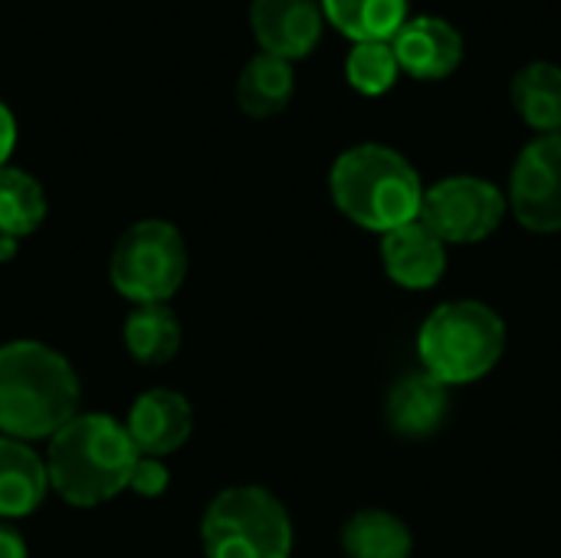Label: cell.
Listing matches in <instances>:
<instances>
[{
  "instance_id": "18",
  "label": "cell",
  "mask_w": 561,
  "mask_h": 558,
  "mask_svg": "<svg viewBox=\"0 0 561 558\" xmlns=\"http://www.w3.org/2000/svg\"><path fill=\"white\" fill-rule=\"evenodd\" d=\"M342 553L348 558H411L414 536L401 516L388 510H362L342 529Z\"/></svg>"
},
{
  "instance_id": "10",
  "label": "cell",
  "mask_w": 561,
  "mask_h": 558,
  "mask_svg": "<svg viewBox=\"0 0 561 558\" xmlns=\"http://www.w3.org/2000/svg\"><path fill=\"white\" fill-rule=\"evenodd\" d=\"M322 3L319 0H253L250 23L263 53L279 59L309 56L322 36Z\"/></svg>"
},
{
  "instance_id": "24",
  "label": "cell",
  "mask_w": 561,
  "mask_h": 558,
  "mask_svg": "<svg viewBox=\"0 0 561 558\" xmlns=\"http://www.w3.org/2000/svg\"><path fill=\"white\" fill-rule=\"evenodd\" d=\"M16 145V122L10 115V109L0 102V168H7V158L13 155Z\"/></svg>"
},
{
  "instance_id": "8",
  "label": "cell",
  "mask_w": 561,
  "mask_h": 558,
  "mask_svg": "<svg viewBox=\"0 0 561 558\" xmlns=\"http://www.w3.org/2000/svg\"><path fill=\"white\" fill-rule=\"evenodd\" d=\"M516 220L533 234L561 230V132L533 138L510 174L506 194Z\"/></svg>"
},
{
  "instance_id": "11",
  "label": "cell",
  "mask_w": 561,
  "mask_h": 558,
  "mask_svg": "<svg viewBox=\"0 0 561 558\" xmlns=\"http://www.w3.org/2000/svg\"><path fill=\"white\" fill-rule=\"evenodd\" d=\"M381 263L391 283L404 289H434L447 273V243L417 217L381 234Z\"/></svg>"
},
{
  "instance_id": "12",
  "label": "cell",
  "mask_w": 561,
  "mask_h": 558,
  "mask_svg": "<svg viewBox=\"0 0 561 558\" xmlns=\"http://www.w3.org/2000/svg\"><path fill=\"white\" fill-rule=\"evenodd\" d=\"M398 66L414 79H447L463 59V36L444 16H414L391 39Z\"/></svg>"
},
{
  "instance_id": "19",
  "label": "cell",
  "mask_w": 561,
  "mask_h": 558,
  "mask_svg": "<svg viewBox=\"0 0 561 558\" xmlns=\"http://www.w3.org/2000/svg\"><path fill=\"white\" fill-rule=\"evenodd\" d=\"M122 342L128 355L141 365H164L181 349V322L168 303L138 306L122 326Z\"/></svg>"
},
{
  "instance_id": "20",
  "label": "cell",
  "mask_w": 561,
  "mask_h": 558,
  "mask_svg": "<svg viewBox=\"0 0 561 558\" xmlns=\"http://www.w3.org/2000/svg\"><path fill=\"white\" fill-rule=\"evenodd\" d=\"M46 220V191L23 168H0V230L23 240Z\"/></svg>"
},
{
  "instance_id": "3",
  "label": "cell",
  "mask_w": 561,
  "mask_h": 558,
  "mask_svg": "<svg viewBox=\"0 0 561 558\" xmlns=\"http://www.w3.org/2000/svg\"><path fill=\"white\" fill-rule=\"evenodd\" d=\"M335 207L358 227L388 234L421 217L424 184L414 164L388 145L342 151L329 174Z\"/></svg>"
},
{
  "instance_id": "21",
  "label": "cell",
  "mask_w": 561,
  "mask_h": 558,
  "mask_svg": "<svg viewBox=\"0 0 561 558\" xmlns=\"http://www.w3.org/2000/svg\"><path fill=\"white\" fill-rule=\"evenodd\" d=\"M398 72L401 66L391 43H355L345 59V76L362 95H385L394 86Z\"/></svg>"
},
{
  "instance_id": "16",
  "label": "cell",
  "mask_w": 561,
  "mask_h": 558,
  "mask_svg": "<svg viewBox=\"0 0 561 558\" xmlns=\"http://www.w3.org/2000/svg\"><path fill=\"white\" fill-rule=\"evenodd\" d=\"M322 13L355 43H391L408 23V0H319Z\"/></svg>"
},
{
  "instance_id": "7",
  "label": "cell",
  "mask_w": 561,
  "mask_h": 558,
  "mask_svg": "<svg viewBox=\"0 0 561 558\" xmlns=\"http://www.w3.org/2000/svg\"><path fill=\"white\" fill-rule=\"evenodd\" d=\"M506 210H510L506 194L493 181L473 174L444 178L434 187H424V201H421V220L447 247L483 243L500 230Z\"/></svg>"
},
{
  "instance_id": "22",
  "label": "cell",
  "mask_w": 561,
  "mask_h": 558,
  "mask_svg": "<svg viewBox=\"0 0 561 558\" xmlns=\"http://www.w3.org/2000/svg\"><path fill=\"white\" fill-rule=\"evenodd\" d=\"M128 490H135L138 497H161L168 490V467L158 457H145L138 454L131 477H128Z\"/></svg>"
},
{
  "instance_id": "6",
  "label": "cell",
  "mask_w": 561,
  "mask_h": 558,
  "mask_svg": "<svg viewBox=\"0 0 561 558\" xmlns=\"http://www.w3.org/2000/svg\"><path fill=\"white\" fill-rule=\"evenodd\" d=\"M108 276L112 286L138 306L168 303L187 276V243L181 230L168 220L131 224L112 250Z\"/></svg>"
},
{
  "instance_id": "9",
  "label": "cell",
  "mask_w": 561,
  "mask_h": 558,
  "mask_svg": "<svg viewBox=\"0 0 561 558\" xmlns=\"http://www.w3.org/2000/svg\"><path fill=\"white\" fill-rule=\"evenodd\" d=\"M191 428H194L191 401L171 388H151L138 395L125 421V434L135 444V451L158 460L181 451L191 437Z\"/></svg>"
},
{
  "instance_id": "5",
  "label": "cell",
  "mask_w": 561,
  "mask_h": 558,
  "mask_svg": "<svg viewBox=\"0 0 561 558\" xmlns=\"http://www.w3.org/2000/svg\"><path fill=\"white\" fill-rule=\"evenodd\" d=\"M207 558H289L293 523L286 506L263 487H230L204 513Z\"/></svg>"
},
{
  "instance_id": "1",
  "label": "cell",
  "mask_w": 561,
  "mask_h": 558,
  "mask_svg": "<svg viewBox=\"0 0 561 558\" xmlns=\"http://www.w3.org/2000/svg\"><path fill=\"white\" fill-rule=\"evenodd\" d=\"M79 378L49 345L20 339L0 349V431L13 441L53 437L76 418Z\"/></svg>"
},
{
  "instance_id": "23",
  "label": "cell",
  "mask_w": 561,
  "mask_h": 558,
  "mask_svg": "<svg viewBox=\"0 0 561 558\" xmlns=\"http://www.w3.org/2000/svg\"><path fill=\"white\" fill-rule=\"evenodd\" d=\"M0 558H30L26 539L7 520H0Z\"/></svg>"
},
{
  "instance_id": "15",
  "label": "cell",
  "mask_w": 561,
  "mask_h": 558,
  "mask_svg": "<svg viewBox=\"0 0 561 558\" xmlns=\"http://www.w3.org/2000/svg\"><path fill=\"white\" fill-rule=\"evenodd\" d=\"M293 89V62L270 53H256L237 79V102L250 118H273L289 105Z\"/></svg>"
},
{
  "instance_id": "2",
  "label": "cell",
  "mask_w": 561,
  "mask_h": 558,
  "mask_svg": "<svg viewBox=\"0 0 561 558\" xmlns=\"http://www.w3.org/2000/svg\"><path fill=\"white\" fill-rule=\"evenodd\" d=\"M49 441L46 474L62 503L92 510L128 490L138 451L115 418L76 414Z\"/></svg>"
},
{
  "instance_id": "4",
  "label": "cell",
  "mask_w": 561,
  "mask_h": 558,
  "mask_svg": "<svg viewBox=\"0 0 561 558\" xmlns=\"http://www.w3.org/2000/svg\"><path fill=\"white\" fill-rule=\"evenodd\" d=\"M503 352L506 322L480 299H450L437 306L417 332L421 372L447 388L486 378L500 365Z\"/></svg>"
},
{
  "instance_id": "13",
  "label": "cell",
  "mask_w": 561,
  "mask_h": 558,
  "mask_svg": "<svg viewBox=\"0 0 561 558\" xmlns=\"http://www.w3.org/2000/svg\"><path fill=\"white\" fill-rule=\"evenodd\" d=\"M450 414V388L431 378L427 372H408L394 382L385 401L388 428L404 441L434 437Z\"/></svg>"
},
{
  "instance_id": "17",
  "label": "cell",
  "mask_w": 561,
  "mask_h": 558,
  "mask_svg": "<svg viewBox=\"0 0 561 558\" xmlns=\"http://www.w3.org/2000/svg\"><path fill=\"white\" fill-rule=\"evenodd\" d=\"M513 105L529 128L539 135L561 132V66L556 62H529L513 79Z\"/></svg>"
},
{
  "instance_id": "14",
  "label": "cell",
  "mask_w": 561,
  "mask_h": 558,
  "mask_svg": "<svg viewBox=\"0 0 561 558\" xmlns=\"http://www.w3.org/2000/svg\"><path fill=\"white\" fill-rule=\"evenodd\" d=\"M49 490L46 464L13 437H0V520L30 516Z\"/></svg>"
},
{
  "instance_id": "25",
  "label": "cell",
  "mask_w": 561,
  "mask_h": 558,
  "mask_svg": "<svg viewBox=\"0 0 561 558\" xmlns=\"http://www.w3.org/2000/svg\"><path fill=\"white\" fill-rule=\"evenodd\" d=\"M16 250H20V240L0 230V266H3V263H10V260L16 257Z\"/></svg>"
}]
</instances>
